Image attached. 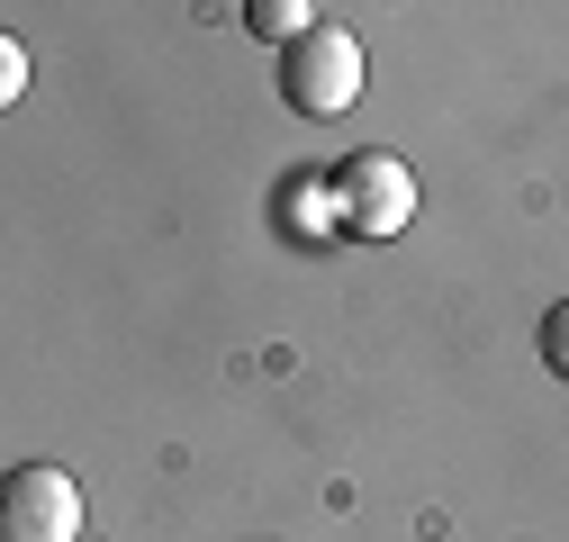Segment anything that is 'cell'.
<instances>
[{
    "mask_svg": "<svg viewBox=\"0 0 569 542\" xmlns=\"http://www.w3.org/2000/svg\"><path fill=\"white\" fill-rule=\"evenodd\" d=\"M326 199H335V227H343L352 244H389V235L416 227V172H407L389 145L343 154L335 181H326Z\"/></svg>",
    "mask_w": 569,
    "mask_h": 542,
    "instance_id": "cell-1",
    "label": "cell"
},
{
    "mask_svg": "<svg viewBox=\"0 0 569 542\" xmlns=\"http://www.w3.org/2000/svg\"><path fill=\"white\" fill-rule=\"evenodd\" d=\"M280 100H290L299 118H343L352 100H362V37L317 19L299 46H280Z\"/></svg>",
    "mask_w": 569,
    "mask_h": 542,
    "instance_id": "cell-2",
    "label": "cell"
},
{
    "mask_svg": "<svg viewBox=\"0 0 569 542\" xmlns=\"http://www.w3.org/2000/svg\"><path fill=\"white\" fill-rule=\"evenodd\" d=\"M0 542H82V489L54 461H19L0 489Z\"/></svg>",
    "mask_w": 569,
    "mask_h": 542,
    "instance_id": "cell-3",
    "label": "cell"
},
{
    "mask_svg": "<svg viewBox=\"0 0 569 542\" xmlns=\"http://www.w3.org/2000/svg\"><path fill=\"white\" fill-rule=\"evenodd\" d=\"M244 28H253L262 46H299V37L317 28V10H308V0H253V10H244Z\"/></svg>",
    "mask_w": 569,
    "mask_h": 542,
    "instance_id": "cell-4",
    "label": "cell"
},
{
    "mask_svg": "<svg viewBox=\"0 0 569 542\" xmlns=\"http://www.w3.org/2000/svg\"><path fill=\"white\" fill-rule=\"evenodd\" d=\"M533 344H542V362H551V380H569V299L542 317V334H533Z\"/></svg>",
    "mask_w": 569,
    "mask_h": 542,
    "instance_id": "cell-5",
    "label": "cell"
},
{
    "mask_svg": "<svg viewBox=\"0 0 569 542\" xmlns=\"http://www.w3.org/2000/svg\"><path fill=\"white\" fill-rule=\"evenodd\" d=\"M19 91H28V46L0 37V100H19Z\"/></svg>",
    "mask_w": 569,
    "mask_h": 542,
    "instance_id": "cell-6",
    "label": "cell"
},
{
    "mask_svg": "<svg viewBox=\"0 0 569 542\" xmlns=\"http://www.w3.org/2000/svg\"><path fill=\"white\" fill-rule=\"evenodd\" d=\"M82 542H91V533H82Z\"/></svg>",
    "mask_w": 569,
    "mask_h": 542,
    "instance_id": "cell-7",
    "label": "cell"
}]
</instances>
